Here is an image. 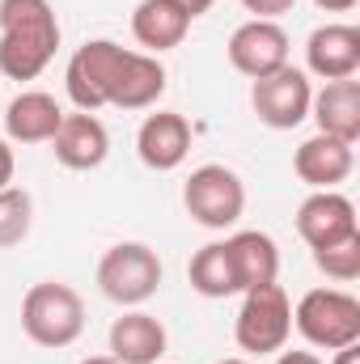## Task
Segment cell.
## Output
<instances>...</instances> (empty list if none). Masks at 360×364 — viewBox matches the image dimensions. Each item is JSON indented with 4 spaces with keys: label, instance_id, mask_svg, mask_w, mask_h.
Instances as JSON below:
<instances>
[{
    "label": "cell",
    "instance_id": "cell-1",
    "mask_svg": "<svg viewBox=\"0 0 360 364\" xmlns=\"http://www.w3.org/2000/svg\"><path fill=\"white\" fill-rule=\"evenodd\" d=\"M64 90L77 110H90V114L102 106L149 110L166 93V68L157 55L127 51L110 38H90L85 47L73 51L68 73H64Z\"/></svg>",
    "mask_w": 360,
    "mask_h": 364
},
{
    "label": "cell",
    "instance_id": "cell-2",
    "mask_svg": "<svg viewBox=\"0 0 360 364\" xmlns=\"http://www.w3.org/2000/svg\"><path fill=\"white\" fill-rule=\"evenodd\" d=\"M60 47L51 0H0V77L34 81Z\"/></svg>",
    "mask_w": 360,
    "mask_h": 364
},
{
    "label": "cell",
    "instance_id": "cell-3",
    "mask_svg": "<svg viewBox=\"0 0 360 364\" xmlns=\"http://www.w3.org/2000/svg\"><path fill=\"white\" fill-rule=\"evenodd\" d=\"M21 331L38 348H68L85 331V305L77 288L60 279H43L21 296Z\"/></svg>",
    "mask_w": 360,
    "mask_h": 364
},
{
    "label": "cell",
    "instance_id": "cell-4",
    "mask_svg": "<svg viewBox=\"0 0 360 364\" xmlns=\"http://www.w3.org/2000/svg\"><path fill=\"white\" fill-rule=\"evenodd\" d=\"M292 326L305 335V343L339 352L360 343V301L344 288H309L292 309Z\"/></svg>",
    "mask_w": 360,
    "mask_h": 364
},
{
    "label": "cell",
    "instance_id": "cell-5",
    "mask_svg": "<svg viewBox=\"0 0 360 364\" xmlns=\"http://www.w3.org/2000/svg\"><path fill=\"white\" fill-rule=\"evenodd\" d=\"M97 288L115 305H144L162 288V259L144 242H119L97 263Z\"/></svg>",
    "mask_w": 360,
    "mask_h": 364
},
{
    "label": "cell",
    "instance_id": "cell-6",
    "mask_svg": "<svg viewBox=\"0 0 360 364\" xmlns=\"http://www.w3.org/2000/svg\"><path fill=\"white\" fill-rule=\"evenodd\" d=\"M288 335H292V305H288L284 288L280 284L250 288L238 309V322H233L238 348L250 356H271V352H284Z\"/></svg>",
    "mask_w": 360,
    "mask_h": 364
},
{
    "label": "cell",
    "instance_id": "cell-7",
    "mask_svg": "<svg viewBox=\"0 0 360 364\" xmlns=\"http://www.w3.org/2000/svg\"><path fill=\"white\" fill-rule=\"evenodd\" d=\"M182 203L195 225L203 229H229L246 212V182L229 166H199L182 182Z\"/></svg>",
    "mask_w": 360,
    "mask_h": 364
},
{
    "label": "cell",
    "instance_id": "cell-8",
    "mask_svg": "<svg viewBox=\"0 0 360 364\" xmlns=\"http://www.w3.org/2000/svg\"><path fill=\"white\" fill-rule=\"evenodd\" d=\"M309 102H314V85L301 68H280L271 77H259L250 90V106L259 114V123H268L275 132H292L309 119Z\"/></svg>",
    "mask_w": 360,
    "mask_h": 364
},
{
    "label": "cell",
    "instance_id": "cell-9",
    "mask_svg": "<svg viewBox=\"0 0 360 364\" xmlns=\"http://www.w3.org/2000/svg\"><path fill=\"white\" fill-rule=\"evenodd\" d=\"M297 233L309 250H327L339 246L348 237H356V203L339 191H314L301 208H297Z\"/></svg>",
    "mask_w": 360,
    "mask_h": 364
},
{
    "label": "cell",
    "instance_id": "cell-10",
    "mask_svg": "<svg viewBox=\"0 0 360 364\" xmlns=\"http://www.w3.org/2000/svg\"><path fill=\"white\" fill-rule=\"evenodd\" d=\"M229 64L242 73V77H250V81H259V77H271V73H280L284 64H288V34L275 26V21H246V26H238L233 34H229Z\"/></svg>",
    "mask_w": 360,
    "mask_h": 364
},
{
    "label": "cell",
    "instance_id": "cell-11",
    "mask_svg": "<svg viewBox=\"0 0 360 364\" xmlns=\"http://www.w3.org/2000/svg\"><path fill=\"white\" fill-rule=\"evenodd\" d=\"M51 153H55V161L64 170H97L106 161V153H110V132L90 110L64 114L60 132L51 136Z\"/></svg>",
    "mask_w": 360,
    "mask_h": 364
},
{
    "label": "cell",
    "instance_id": "cell-12",
    "mask_svg": "<svg viewBox=\"0 0 360 364\" xmlns=\"http://www.w3.org/2000/svg\"><path fill=\"white\" fill-rule=\"evenodd\" d=\"M305 64L314 77L322 81H348L356 77L360 68V30L356 26H344V21H331V26H318L305 43Z\"/></svg>",
    "mask_w": 360,
    "mask_h": 364
},
{
    "label": "cell",
    "instance_id": "cell-13",
    "mask_svg": "<svg viewBox=\"0 0 360 364\" xmlns=\"http://www.w3.org/2000/svg\"><path fill=\"white\" fill-rule=\"evenodd\" d=\"M136 153L149 170L166 174V170H179L191 153V123L174 114V110H157L140 123L136 132Z\"/></svg>",
    "mask_w": 360,
    "mask_h": 364
},
{
    "label": "cell",
    "instance_id": "cell-14",
    "mask_svg": "<svg viewBox=\"0 0 360 364\" xmlns=\"http://www.w3.org/2000/svg\"><path fill=\"white\" fill-rule=\"evenodd\" d=\"M352 166H356L352 144H344L335 136H322V132L309 136V140H301V149L292 153L297 178L305 182V186H314V191H335L339 182L352 174Z\"/></svg>",
    "mask_w": 360,
    "mask_h": 364
},
{
    "label": "cell",
    "instance_id": "cell-15",
    "mask_svg": "<svg viewBox=\"0 0 360 364\" xmlns=\"http://www.w3.org/2000/svg\"><path fill=\"white\" fill-rule=\"evenodd\" d=\"M64 110L51 93L43 90H26L17 93L4 110V136L17 144H51V136L60 132Z\"/></svg>",
    "mask_w": 360,
    "mask_h": 364
},
{
    "label": "cell",
    "instance_id": "cell-16",
    "mask_svg": "<svg viewBox=\"0 0 360 364\" xmlns=\"http://www.w3.org/2000/svg\"><path fill=\"white\" fill-rule=\"evenodd\" d=\"M309 114L318 123L322 136H335L344 144L360 140V81H327L322 90L314 93Z\"/></svg>",
    "mask_w": 360,
    "mask_h": 364
},
{
    "label": "cell",
    "instance_id": "cell-17",
    "mask_svg": "<svg viewBox=\"0 0 360 364\" xmlns=\"http://www.w3.org/2000/svg\"><path fill=\"white\" fill-rule=\"evenodd\" d=\"M166 326L144 309H132L110 326V356L119 364H157L166 356Z\"/></svg>",
    "mask_w": 360,
    "mask_h": 364
},
{
    "label": "cell",
    "instance_id": "cell-18",
    "mask_svg": "<svg viewBox=\"0 0 360 364\" xmlns=\"http://www.w3.org/2000/svg\"><path fill=\"white\" fill-rule=\"evenodd\" d=\"M191 30V17L186 9L174 0H140L136 13H132V34L136 43L144 47V55H162V51H174Z\"/></svg>",
    "mask_w": 360,
    "mask_h": 364
},
{
    "label": "cell",
    "instance_id": "cell-19",
    "mask_svg": "<svg viewBox=\"0 0 360 364\" xmlns=\"http://www.w3.org/2000/svg\"><path fill=\"white\" fill-rule=\"evenodd\" d=\"M225 246H229V263H233V275H238V292L275 284V275H280V250H275V242H271L268 233L242 229Z\"/></svg>",
    "mask_w": 360,
    "mask_h": 364
},
{
    "label": "cell",
    "instance_id": "cell-20",
    "mask_svg": "<svg viewBox=\"0 0 360 364\" xmlns=\"http://www.w3.org/2000/svg\"><path fill=\"white\" fill-rule=\"evenodd\" d=\"M186 279L199 296H233L238 292V275H233V263H229V246L225 242H208L191 255V267H186Z\"/></svg>",
    "mask_w": 360,
    "mask_h": 364
},
{
    "label": "cell",
    "instance_id": "cell-21",
    "mask_svg": "<svg viewBox=\"0 0 360 364\" xmlns=\"http://www.w3.org/2000/svg\"><path fill=\"white\" fill-rule=\"evenodd\" d=\"M30 225H34V203L26 191L17 186H4L0 191V250L9 246H21L30 237Z\"/></svg>",
    "mask_w": 360,
    "mask_h": 364
},
{
    "label": "cell",
    "instance_id": "cell-22",
    "mask_svg": "<svg viewBox=\"0 0 360 364\" xmlns=\"http://www.w3.org/2000/svg\"><path fill=\"white\" fill-rule=\"evenodd\" d=\"M314 263H318L322 275H331V279H339V284H352L360 275V233L348 237V242H339V246L314 250Z\"/></svg>",
    "mask_w": 360,
    "mask_h": 364
},
{
    "label": "cell",
    "instance_id": "cell-23",
    "mask_svg": "<svg viewBox=\"0 0 360 364\" xmlns=\"http://www.w3.org/2000/svg\"><path fill=\"white\" fill-rule=\"evenodd\" d=\"M242 4H246V13H255L259 21H275V17L292 13L297 0H242Z\"/></svg>",
    "mask_w": 360,
    "mask_h": 364
},
{
    "label": "cell",
    "instance_id": "cell-24",
    "mask_svg": "<svg viewBox=\"0 0 360 364\" xmlns=\"http://www.w3.org/2000/svg\"><path fill=\"white\" fill-rule=\"evenodd\" d=\"M13 182V149H9V140H0V191Z\"/></svg>",
    "mask_w": 360,
    "mask_h": 364
},
{
    "label": "cell",
    "instance_id": "cell-25",
    "mask_svg": "<svg viewBox=\"0 0 360 364\" xmlns=\"http://www.w3.org/2000/svg\"><path fill=\"white\" fill-rule=\"evenodd\" d=\"M275 364H322V360H318L314 352H280Z\"/></svg>",
    "mask_w": 360,
    "mask_h": 364
},
{
    "label": "cell",
    "instance_id": "cell-26",
    "mask_svg": "<svg viewBox=\"0 0 360 364\" xmlns=\"http://www.w3.org/2000/svg\"><path fill=\"white\" fill-rule=\"evenodd\" d=\"M174 4H182V9H186V17L195 21V17H203V13H208L216 0H174Z\"/></svg>",
    "mask_w": 360,
    "mask_h": 364
},
{
    "label": "cell",
    "instance_id": "cell-27",
    "mask_svg": "<svg viewBox=\"0 0 360 364\" xmlns=\"http://www.w3.org/2000/svg\"><path fill=\"white\" fill-rule=\"evenodd\" d=\"M335 364H360V343H348L335 352Z\"/></svg>",
    "mask_w": 360,
    "mask_h": 364
},
{
    "label": "cell",
    "instance_id": "cell-28",
    "mask_svg": "<svg viewBox=\"0 0 360 364\" xmlns=\"http://www.w3.org/2000/svg\"><path fill=\"white\" fill-rule=\"evenodd\" d=\"M314 4H318V9H327V13H348L356 0H314Z\"/></svg>",
    "mask_w": 360,
    "mask_h": 364
},
{
    "label": "cell",
    "instance_id": "cell-29",
    "mask_svg": "<svg viewBox=\"0 0 360 364\" xmlns=\"http://www.w3.org/2000/svg\"><path fill=\"white\" fill-rule=\"evenodd\" d=\"M81 364H119V360H115V356H85Z\"/></svg>",
    "mask_w": 360,
    "mask_h": 364
},
{
    "label": "cell",
    "instance_id": "cell-30",
    "mask_svg": "<svg viewBox=\"0 0 360 364\" xmlns=\"http://www.w3.org/2000/svg\"><path fill=\"white\" fill-rule=\"evenodd\" d=\"M216 364H250V360H242V356H233V360H216Z\"/></svg>",
    "mask_w": 360,
    "mask_h": 364
}]
</instances>
